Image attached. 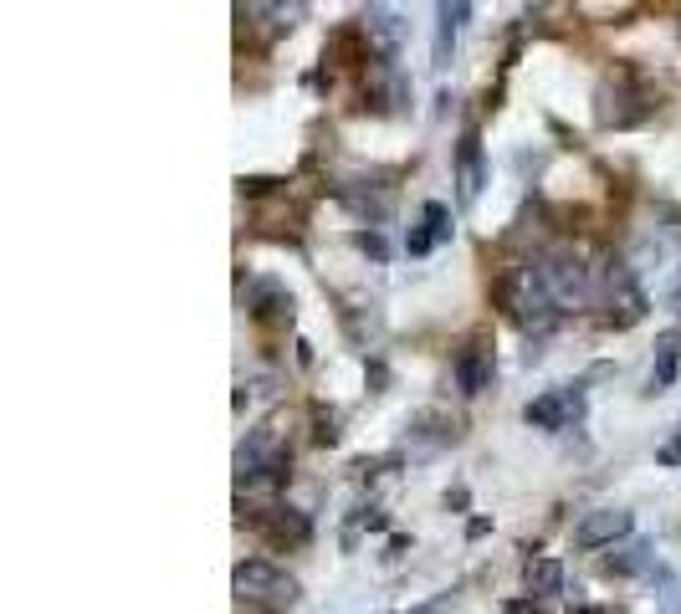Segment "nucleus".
I'll use <instances>...</instances> for the list:
<instances>
[{
	"label": "nucleus",
	"mask_w": 681,
	"mask_h": 614,
	"mask_svg": "<svg viewBox=\"0 0 681 614\" xmlns=\"http://www.w3.org/2000/svg\"><path fill=\"white\" fill-rule=\"evenodd\" d=\"M231 584H236V599H241V604H267V609H287V604L297 599V584H292V579L282 574V568H272L267 558H246V563H236Z\"/></svg>",
	"instance_id": "nucleus-1"
},
{
	"label": "nucleus",
	"mask_w": 681,
	"mask_h": 614,
	"mask_svg": "<svg viewBox=\"0 0 681 614\" xmlns=\"http://www.w3.org/2000/svg\"><path fill=\"white\" fill-rule=\"evenodd\" d=\"M523 420L533 430H569L584 425V384H564V389H548L523 410Z\"/></svg>",
	"instance_id": "nucleus-2"
},
{
	"label": "nucleus",
	"mask_w": 681,
	"mask_h": 614,
	"mask_svg": "<svg viewBox=\"0 0 681 614\" xmlns=\"http://www.w3.org/2000/svg\"><path fill=\"white\" fill-rule=\"evenodd\" d=\"M538 277H543V287L553 292L559 307H579L584 292H589V272H584V261L574 251H548L538 261Z\"/></svg>",
	"instance_id": "nucleus-3"
},
{
	"label": "nucleus",
	"mask_w": 681,
	"mask_h": 614,
	"mask_svg": "<svg viewBox=\"0 0 681 614\" xmlns=\"http://www.w3.org/2000/svg\"><path fill=\"white\" fill-rule=\"evenodd\" d=\"M646 292L635 282L630 261H610V328H635L646 318Z\"/></svg>",
	"instance_id": "nucleus-4"
},
{
	"label": "nucleus",
	"mask_w": 681,
	"mask_h": 614,
	"mask_svg": "<svg viewBox=\"0 0 681 614\" xmlns=\"http://www.w3.org/2000/svg\"><path fill=\"white\" fill-rule=\"evenodd\" d=\"M492 348H487V338L482 333H472L461 348H456V389L461 394H482L487 384H492Z\"/></svg>",
	"instance_id": "nucleus-5"
},
{
	"label": "nucleus",
	"mask_w": 681,
	"mask_h": 614,
	"mask_svg": "<svg viewBox=\"0 0 681 614\" xmlns=\"http://www.w3.org/2000/svg\"><path fill=\"white\" fill-rule=\"evenodd\" d=\"M257 533L277 548H303L313 538V522L297 507H272V512H257Z\"/></svg>",
	"instance_id": "nucleus-6"
},
{
	"label": "nucleus",
	"mask_w": 681,
	"mask_h": 614,
	"mask_svg": "<svg viewBox=\"0 0 681 614\" xmlns=\"http://www.w3.org/2000/svg\"><path fill=\"white\" fill-rule=\"evenodd\" d=\"M635 528V517L630 512H620V507H600V512H589L579 528H574V543L579 548H605V543H615V538H625Z\"/></svg>",
	"instance_id": "nucleus-7"
},
{
	"label": "nucleus",
	"mask_w": 681,
	"mask_h": 614,
	"mask_svg": "<svg viewBox=\"0 0 681 614\" xmlns=\"http://www.w3.org/2000/svg\"><path fill=\"white\" fill-rule=\"evenodd\" d=\"M456 185H461V205H472L487 185V164H482V139L466 128L461 144H456Z\"/></svg>",
	"instance_id": "nucleus-8"
},
{
	"label": "nucleus",
	"mask_w": 681,
	"mask_h": 614,
	"mask_svg": "<svg viewBox=\"0 0 681 614\" xmlns=\"http://www.w3.org/2000/svg\"><path fill=\"white\" fill-rule=\"evenodd\" d=\"M292 313H297L292 292L282 282H272V277L257 287V297H251V318H257L262 328H292Z\"/></svg>",
	"instance_id": "nucleus-9"
},
{
	"label": "nucleus",
	"mask_w": 681,
	"mask_h": 614,
	"mask_svg": "<svg viewBox=\"0 0 681 614\" xmlns=\"http://www.w3.org/2000/svg\"><path fill=\"white\" fill-rule=\"evenodd\" d=\"M466 16H472V6H466V0H456V6H441V11H436V67L451 62V41H456V31H461Z\"/></svg>",
	"instance_id": "nucleus-10"
},
{
	"label": "nucleus",
	"mask_w": 681,
	"mask_h": 614,
	"mask_svg": "<svg viewBox=\"0 0 681 614\" xmlns=\"http://www.w3.org/2000/svg\"><path fill=\"white\" fill-rule=\"evenodd\" d=\"M364 31H369V41H379V47H385V57L400 47V36H405V26H400V16H395L390 6H369Z\"/></svg>",
	"instance_id": "nucleus-11"
},
{
	"label": "nucleus",
	"mask_w": 681,
	"mask_h": 614,
	"mask_svg": "<svg viewBox=\"0 0 681 614\" xmlns=\"http://www.w3.org/2000/svg\"><path fill=\"white\" fill-rule=\"evenodd\" d=\"M564 589V563L559 558H533L528 563V594L533 599H553Z\"/></svg>",
	"instance_id": "nucleus-12"
},
{
	"label": "nucleus",
	"mask_w": 681,
	"mask_h": 614,
	"mask_svg": "<svg viewBox=\"0 0 681 614\" xmlns=\"http://www.w3.org/2000/svg\"><path fill=\"white\" fill-rule=\"evenodd\" d=\"M651 558H656V548L651 543H630V548H620L615 558H605V574H641V568H651Z\"/></svg>",
	"instance_id": "nucleus-13"
},
{
	"label": "nucleus",
	"mask_w": 681,
	"mask_h": 614,
	"mask_svg": "<svg viewBox=\"0 0 681 614\" xmlns=\"http://www.w3.org/2000/svg\"><path fill=\"white\" fill-rule=\"evenodd\" d=\"M420 221L431 226V236H436V246L441 241H451V210L441 205V200H425V210H420Z\"/></svg>",
	"instance_id": "nucleus-14"
},
{
	"label": "nucleus",
	"mask_w": 681,
	"mask_h": 614,
	"mask_svg": "<svg viewBox=\"0 0 681 614\" xmlns=\"http://www.w3.org/2000/svg\"><path fill=\"white\" fill-rule=\"evenodd\" d=\"M313 441H318V446H333V441H338V415L323 410V405L313 410Z\"/></svg>",
	"instance_id": "nucleus-15"
},
{
	"label": "nucleus",
	"mask_w": 681,
	"mask_h": 614,
	"mask_svg": "<svg viewBox=\"0 0 681 614\" xmlns=\"http://www.w3.org/2000/svg\"><path fill=\"white\" fill-rule=\"evenodd\" d=\"M405 251H410V256H425V251H436V236H431V226H425V221H420V226H410V236H405Z\"/></svg>",
	"instance_id": "nucleus-16"
},
{
	"label": "nucleus",
	"mask_w": 681,
	"mask_h": 614,
	"mask_svg": "<svg viewBox=\"0 0 681 614\" xmlns=\"http://www.w3.org/2000/svg\"><path fill=\"white\" fill-rule=\"evenodd\" d=\"M282 180H272V174H246V180H241V195H251V200H257V195H272Z\"/></svg>",
	"instance_id": "nucleus-17"
},
{
	"label": "nucleus",
	"mask_w": 681,
	"mask_h": 614,
	"mask_svg": "<svg viewBox=\"0 0 681 614\" xmlns=\"http://www.w3.org/2000/svg\"><path fill=\"white\" fill-rule=\"evenodd\" d=\"M661 614H681V584L671 574H661Z\"/></svg>",
	"instance_id": "nucleus-18"
},
{
	"label": "nucleus",
	"mask_w": 681,
	"mask_h": 614,
	"mask_svg": "<svg viewBox=\"0 0 681 614\" xmlns=\"http://www.w3.org/2000/svg\"><path fill=\"white\" fill-rule=\"evenodd\" d=\"M656 359H681V328H671V333L656 338Z\"/></svg>",
	"instance_id": "nucleus-19"
},
{
	"label": "nucleus",
	"mask_w": 681,
	"mask_h": 614,
	"mask_svg": "<svg viewBox=\"0 0 681 614\" xmlns=\"http://www.w3.org/2000/svg\"><path fill=\"white\" fill-rule=\"evenodd\" d=\"M354 246H359L364 256H374V261H385V251H390V246H385V241H379L374 231H359V236H354Z\"/></svg>",
	"instance_id": "nucleus-20"
},
{
	"label": "nucleus",
	"mask_w": 681,
	"mask_h": 614,
	"mask_svg": "<svg viewBox=\"0 0 681 614\" xmlns=\"http://www.w3.org/2000/svg\"><path fill=\"white\" fill-rule=\"evenodd\" d=\"M676 364H681V359H656V374H651V384H661V389H666V384H676Z\"/></svg>",
	"instance_id": "nucleus-21"
},
{
	"label": "nucleus",
	"mask_w": 681,
	"mask_h": 614,
	"mask_svg": "<svg viewBox=\"0 0 681 614\" xmlns=\"http://www.w3.org/2000/svg\"><path fill=\"white\" fill-rule=\"evenodd\" d=\"M656 461H661V466H681V435H671V441L656 451Z\"/></svg>",
	"instance_id": "nucleus-22"
},
{
	"label": "nucleus",
	"mask_w": 681,
	"mask_h": 614,
	"mask_svg": "<svg viewBox=\"0 0 681 614\" xmlns=\"http://www.w3.org/2000/svg\"><path fill=\"white\" fill-rule=\"evenodd\" d=\"M487 528H492L487 517H472V522H466V538H487Z\"/></svg>",
	"instance_id": "nucleus-23"
},
{
	"label": "nucleus",
	"mask_w": 681,
	"mask_h": 614,
	"mask_svg": "<svg viewBox=\"0 0 681 614\" xmlns=\"http://www.w3.org/2000/svg\"><path fill=\"white\" fill-rule=\"evenodd\" d=\"M466 502H472V497H466V487H456V492H446V507H456V512H461Z\"/></svg>",
	"instance_id": "nucleus-24"
},
{
	"label": "nucleus",
	"mask_w": 681,
	"mask_h": 614,
	"mask_svg": "<svg viewBox=\"0 0 681 614\" xmlns=\"http://www.w3.org/2000/svg\"><path fill=\"white\" fill-rule=\"evenodd\" d=\"M507 614H538V604H528V599H513V604H507Z\"/></svg>",
	"instance_id": "nucleus-25"
},
{
	"label": "nucleus",
	"mask_w": 681,
	"mask_h": 614,
	"mask_svg": "<svg viewBox=\"0 0 681 614\" xmlns=\"http://www.w3.org/2000/svg\"><path fill=\"white\" fill-rule=\"evenodd\" d=\"M405 548H410V538H405V533H395V538H390V558H400Z\"/></svg>",
	"instance_id": "nucleus-26"
}]
</instances>
